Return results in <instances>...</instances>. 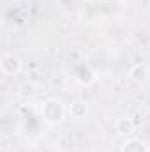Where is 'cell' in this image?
Wrapping results in <instances>:
<instances>
[{"label":"cell","instance_id":"cell-1","mask_svg":"<svg viewBox=\"0 0 150 152\" xmlns=\"http://www.w3.org/2000/svg\"><path fill=\"white\" fill-rule=\"evenodd\" d=\"M67 113V108L64 106V103L57 97H50L46 101H42L41 108H39V115L41 118L50 124V126H57L64 120V117Z\"/></svg>","mask_w":150,"mask_h":152},{"label":"cell","instance_id":"cell-2","mask_svg":"<svg viewBox=\"0 0 150 152\" xmlns=\"http://www.w3.org/2000/svg\"><path fill=\"white\" fill-rule=\"evenodd\" d=\"M0 71L5 76H14L21 71V60L12 53H4L0 58Z\"/></svg>","mask_w":150,"mask_h":152},{"label":"cell","instance_id":"cell-3","mask_svg":"<svg viewBox=\"0 0 150 152\" xmlns=\"http://www.w3.org/2000/svg\"><path fill=\"white\" fill-rule=\"evenodd\" d=\"M134 129H136V124L133 122L131 117H118V118L115 120V133H117L118 136L129 138V136H133Z\"/></svg>","mask_w":150,"mask_h":152},{"label":"cell","instance_id":"cell-4","mask_svg":"<svg viewBox=\"0 0 150 152\" xmlns=\"http://www.w3.org/2000/svg\"><path fill=\"white\" fill-rule=\"evenodd\" d=\"M67 113L71 118H76V120H81L85 118L87 113H88V108H87V103L85 101H73L69 106H67Z\"/></svg>","mask_w":150,"mask_h":152},{"label":"cell","instance_id":"cell-5","mask_svg":"<svg viewBox=\"0 0 150 152\" xmlns=\"http://www.w3.org/2000/svg\"><path fill=\"white\" fill-rule=\"evenodd\" d=\"M129 78H131L134 83H145L147 78H149V69H147L143 64H134V66L129 69Z\"/></svg>","mask_w":150,"mask_h":152},{"label":"cell","instance_id":"cell-6","mask_svg":"<svg viewBox=\"0 0 150 152\" xmlns=\"http://www.w3.org/2000/svg\"><path fill=\"white\" fill-rule=\"evenodd\" d=\"M122 152H149V147L140 138H129L122 145Z\"/></svg>","mask_w":150,"mask_h":152},{"label":"cell","instance_id":"cell-7","mask_svg":"<svg viewBox=\"0 0 150 152\" xmlns=\"http://www.w3.org/2000/svg\"><path fill=\"white\" fill-rule=\"evenodd\" d=\"M20 96L23 99H32L36 96V85L34 83H23L20 87Z\"/></svg>","mask_w":150,"mask_h":152}]
</instances>
